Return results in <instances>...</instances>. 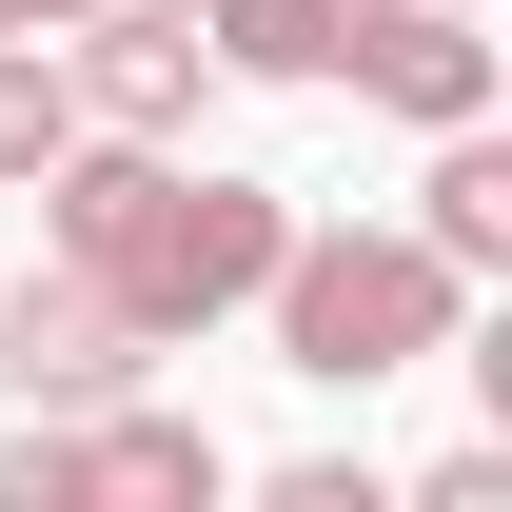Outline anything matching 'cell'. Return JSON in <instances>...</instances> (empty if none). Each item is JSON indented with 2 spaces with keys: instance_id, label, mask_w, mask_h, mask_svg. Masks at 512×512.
<instances>
[{
  "instance_id": "1",
  "label": "cell",
  "mask_w": 512,
  "mask_h": 512,
  "mask_svg": "<svg viewBox=\"0 0 512 512\" xmlns=\"http://www.w3.org/2000/svg\"><path fill=\"white\" fill-rule=\"evenodd\" d=\"M20 197H40V256H79L138 335H217V316H256V276H276V237H296L256 178H178L158 138H99V119H79Z\"/></svg>"
},
{
  "instance_id": "2",
  "label": "cell",
  "mask_w": 512,
  "mask_h": 512,
  "mask_svg": "<svg viewBox=\"0 0 512 512\" xmlns=\"http://www.w3.org/2000/svg\"><path fill=\"white\" fill-rule=\"evenodd\" d=\"M256 316H276V375L316 394H375L414 375V355H453V316H473V276H453L434 237H276V276H256Z\"/></svg>"
},
{
  "instance_id": "3",
  "label": "cell",
  "mask_w": 512,
  "mask_h": 512,
  "mask_svg": "<svg viewBox=\"0 0 512 512\" xmlns=\"http://www.w3.org/2000/svg\"><path fill=\"white\" fill-rule=\"evenodd\" d=\"M197 493H217V434L197 414H138V394L0 434V512H197Z\"/></svg>"
},
{
  "instance_id": "4",
  "label": "cell",
  "mask_w": 512,
  "mask_h": 512,
  "mask_svg": "<svg viewBox=\"0 0 512 512\" xmlns=\"http://www.w3.org/2000/svg\"><path fill=\"white\" fill-rule=\"evenodd\" d=\"M197 79H217L197 0H79V20H60V99H79L99 138H178Z\"/></svg>"
},
{
  "instance_id": "5",
  "label": "cell",
  "mask_w": 512,
  "mask_h": 512,
  "mask_svg": "<svg viewBox=\"0 0 512 512\" xmlns=\"http://www.w3.org/2000/svg\"><path fill=\"white\" fill-rule=\"evenodd\" d=\"M138 355H158V335H138L79 256H40V276L0 296V375H20V414H99V394H138Z\"/></svg>"
},
{
  "instance_id": "6",
  "label": "cell",
  "mask_w": 512,
  "mask_h": 512,
  "mask_svg": "<svg viewBox=\"0 0 512 512\" xmlns=\"http://www.w3.org/2000/svg\"><path fill=\"white\" fill-rule=\"evenodd\" d=\"M355 99H394L414 138H453V119H493V40H473V0H355Z\"/></svg>"
},
{
  "instance_id": "7",
  "label": "cell",
  "mask_w": 512,
  "mask_h": 512,
  "mask_svg": "<svg viewBox=\"0 0 512 512\" xmlns=\"http://www.w3.org/2000/svg\"><path fill=\"white\" fill-rule=\"evenodd\" d=\"M197 40L237 79H335L355 60V0H197Z\"/></svg>"
},
{
  "instance_id": "8",
  "label": "cell",
  "mask_w": 512,
  "mask_h": 512,
  "mask_svg": "<svg viewBox=\"0 0 512 512\" xmlns=\"http://www.w3.org/2000/svg\"><path fill=\"white\" fill-rule=\"evenodd\" d=\"M414 237H434L453 276H512V158H493V138H473V119L434 138V217H414Z\"/></svg>"
},
{
  "instance_id": "9",
  "label": "cell",
  "mask_w": 512,
  "mask_h": 512,
  "mask_svg": "<svg viewBox=\"0 0 512 512\" xmlns=\"http://www.w3.org/2000/svg\"><path fill=\"white\" fill-rule=\"evenodd\" d=\"M60 138H79V99H60V40H0V197L40 178Z\"/></svg>"
},
{
  "instance_id": "10",
  "label": "cell",
  "mask_w": 512,
  "mask_h": 512,
  "mask_svg": "<svg viewBox=\"0 0 512 512\" xmlns=\"http://www.w3.org/2000/svg\"><path fill=\"white\" fill-rule=\"evenodd\" d=\"M0 40H40V0H0Z\"/></svg>"
}]
</instances>
